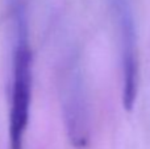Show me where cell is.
I'll list each match as a JSON object with an SVG mask.
<instances>
[{
	"label": "cell",
	"instance_id": "cell-1",
	"mask_svg": "<svg viewBox=\"0 0 150 149\" xmlns=\"http://www.w3.org/2000/svg\"><path fill=\"white\" fill-rule=\"evenodd\" d=\"M16 45L13 50L12 89L9 108V145L11 149H23L24 136L29 123L32 100V50L28 40V26L21 5L15 9Z\"/></svg>",
	"mask_w": 150,
	"mask_h": 149
},
{
	"label": "cell",
	"instance_id": "cell-2",
	"mask_svg": "<svg viewBox=\"0 0 150 149\" xmlns=\"http://www.w3.org/2000/svg\"><path fill=\"white\" fill-rule=\"evenodd\" d=\"M61 87L63 121L67 137L75 148L83 149L90 141V115L87 92L76 58L70 60L66 65Z\"/></svg>",
	"mask_w": 150,
	"mask_h": 149
},
{
	"label": "cell",
	"instance_id": "cell-3",
	"mask_svg": "<svg viewBox=\"0 0 150 149\" xmlns=\"http://www.w3.org/2000/svg\"><path fill=\"white\" fill-rule=\"evenodd\" d=\"M120 33L122 55V104L132 111L137 100L140 83V60H138L137 29L130 0H111Z\"/></svg>",
	"mask_w": 150,
	"mask_h": 149
}]
</instances>
